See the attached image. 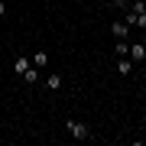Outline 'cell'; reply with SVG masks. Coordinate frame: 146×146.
<instances>
[{
	"label": "cell",
	"instance_id": "obj_2",
	"mask_svg": "<svg viewBox=\"0 0 146 146\" xmlns=\"http://www.w3.org/2000/svg\"><path fill=\"white\" fill-rule=\"evenodd\" d=\"M127 55H130V62H140V58H146V46H143V42H133Z\"/></svg>",
	"mask_w": 146,
	"mask_h": 146
},
{
	"label": "cell",
	"instance_id": "obj_11",
	"mask_svg": "<svg viewBox=\"0 0 146 146\" xmlns=\"http://www.w3.org/2000/svg\"><path fill=\"white\" fill-rule=\"evenodd\" d=\"M3 13H7V3H0V16H3Z\"/></svg>",
	"mask_w": 146,
	"mask_h": 146
},
{
	"label": "cell",
	"instance_id": "obj_9",
	"mask_svg": "<svg viewBox=\"0 0 146 146\" xmlns=\"http://www.w3.org/2000/svg\"><path fill=\"white\" fill-rule=\"evenodd\" d=\"M136 20H140V13H136V10H130V13H127V20H123V23H127V26H136Z\"/></svg>",
	"mask_w": 146,
	"mask_h": 146
},
{
	"label": "cell",
	"instance_id": "obj_3",
	"mask_svg": "<svg viewBox=\"0 0 146 146\" xmlns=\"http://www.w3.org/2000/svg\"><path fill=\"white\" fill-rule=\"evenodd\" d=\"M110 33H114L117 39H127V36H130V26H127V23L120 20V23H114V26H110Z\"/></svg>",
	"mask_w": 146,
	"mask_h": 146
},
{
	"label": "cell",
	"instance_id": "obj_5",
	"mask_svg": "<svg viewBox=\"0 0 146 146\" xmlns=\"http://www.w3.org/2000/svg\"><path fill=\"white\" fill-rule=\"evenodd\" d=\"M29 62H33V65H36V68H42V65H49V55H46V52H42V49H39V52H36V55H33V58H29Z\"/></svg>",
	"mask_w": 146,
	"mask_h": 146
},
{
	"label": "cell",
	"instance_id": "obj_1",
	"mask_svg": "<svg viewBox=\"0 0 146 146\" xmlns=\"http://www.w3.org/2000/svg\"><path fill=\"white\" fill-rule=\"evenodd\" d=\"M68 133H72V136H78V140H91L88 127H84L81 120H68Z\"/></svg>",
	"mask_w": 146,
	"mask_h": 146
},
{
	"label": "cell",
	"instance_id": "obj_7",
	"mask_svg": "<svg viewBox=\"0 0 146 146\" xmlns=\"http://www.w3.org/2000/svg\"><path fill=\"white\" fill-rule=\"evenodd\" d=\"M23 78H26L29 84H36V81H39V72H36V65H29L26 72H23Z\"/></svg>",
	"mask_w": 146,
	"mask_h": 146
},
{
	"label": "cell",
	"instance_id": "obj_8",
	"mask_svg": "<svg viewBox=\"0 0 146 146\" xmlns=\"http://www.w3.org/2000/svg\"><path fill=\"white\" fill-rule=\"evenodd\" d=\"M117 72L120 75H130V58H120V62H117Z\"/></svg>",
	"mask_w": 146,
	"mask_h": 146
},
{
	"label": "cell",
	"instance_id": "obj_6",
	"mask_svg": "<svg viewBox=\"0 0 146 146\" xmlns=\"http://www.w3.org/2000/svg\"><path fill=\"white\" fill-rule=\"evenodd\" d=\"M46 88H52V91H58V88H62V75H49V81H46Z\"/></svg>",
	"mask_w": 146,
	"mask_h": 146
},
{
	"label": "cell",
	"instance_id": "obj_12",
	"mask_svg": "<svg viewBox=\"0 0 146 146\" xmlns=\"http://www.w3.org/2000/svg\"><path fill=\"white\" fill-rule=\"evenodd\" d=\"M0 3H7V0H0Z\"/></svg>",
	"mask_w": 146,
	"mask_h": 146
},
{
	"label": "cell",
	"instance_id": "obj_10",
	"mask_svg": "<svg viewBox=\"0 0 146 146\" xmlns=\"http://www.w3.org/2000/svg\"><path fill=\"white\" fill-rule=\"evenodd\" d=\"M127 52H130V46H127L123 39H117V55H127Z\"/></svg>",
	"mask_w": 146,
	"mask_h": 146
},
{
	"label": "cell",
	"instance_id": "obj_4",
	"mask_svg": "<svg viewBox=\"0 0 146 146\" xmlns=\"http://www.w3.org/2000/svg\"><path fill=\"white\" fill-rule=\"evenodd\" d=\"M29 65H33L29 58H13V72H16V75H23V72H26Z\"/></svg>",
	"mask_w": 146,
	"mask_h": 146
}]
</instances>
